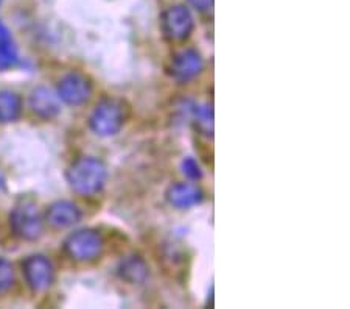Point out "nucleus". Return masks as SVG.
<instances>
[{"label":"nucleus","mask_w":350,"mask_h":309,"mask_svg":"<svg viewBox=\"0 0 350 309\" xmlns=\"http://www.w3.org/2000/svg\"><path fill=\"white\" fill-rule=\"evenodd\" d=\"M108 169L95 156H81L73 161L67 171V182L70 188L80 195H94L103 189Z\"/></svg>","instance_id":"f257e3e1"},{"label":"nucleus","mask_w":350,"mask_h":309,"mask_svg":"<svg viewBox=\"0 0 350 309\" xmlns=\"http://www.w3.org/2000/svg\"><path fill=\"white\" fill-rule=\"evenodd\" d=\"M126 111L128 108H125V103L122 100L105 99L94 108L89 125L98 136H114L122 130L123 123L126 121Z\"/></svg>","instance_id":"f03ea898"},{"label":"nucleus","mask_w":350,"mask_h":309,"mask_svg":"<svg viewBox=\"0 0 350 309\" xmlns=\"http://www.w3.org/2000/svg\"><path fill=\"white\" fill-rule=\"evenodd\" d=\"M10 225L13 233L24 240H36L44 230L41 212L30 201H24L14 208L10 216Z\"/></svg>","instance_id":"7ed1b4c3"},{"label":"nucleus","mask_w":350,"mask_h":309,"mask_svg":"<svg viewBox=\"0 0 350 309\" xmlns=\"http://www.w3.org/2000/svg\"><path fill=\"white\" fill-rule=\"evenodd\" d=\"M64 250L72 260L89 262L97 260L103 251V239L95 230H80L72 233L64 243Z\"/></svg>","instance_id":"20e7f679"},{"label":"nucleus","mask_w":350,"mask_h":309,"mask_svg":"<svg viewBox=\"0 0 350 309\" xmlns=\"http://www.w3.org/2000/svg\"><path fill=\"white\" fill-rule=\"evenodd\" d=\"M193 16L184 5H174V7L167 8L161 18L163 36L172 42L185 41L193 32Z\"/></svg>","instance_id":"39448f33"},{"label":"nucleus","mask_w":350,"mask_h":309,"mask_svg":"<svg viewBox=\"0 0 350 309\" xmlns=\"http://www.w3.org/2000/svg\"><path fill=\"white\" fill-rule=\"evenodd\" d=\"M92 95V83L80 72H69L58 83V97L70 106L84 105Z\"/></svg>","instance_id":"423d86ee"},{"label":"nucleus","mask_w":350,"mask_h":309,"mask_svg":"<svg viewBox=\"0 0 350 309\" xmlns=\"http://www.w3.org/2000/svg\"><path fill=\"white\" fill-rule=\"evenodd\" d=\"M22 269H24L27 284L35 292L47 291L53 284L55 269L49 258L42 255H33L27 258Z\"/></svg>","instance_id":"0eeeda50"},{"label":"nucleus","mask_w":350,"mask_h":309,"mask_svg":"<svg viewBox=\"0 0 350 309\" xmlns=\"http://www.w3.org/2000/svg\"><path fill=\"white\" fill-rule=\"evenodd\" d=\"M202 67H204V61H202L201 55L193 49H185L178 55H174L170 72L174 80L187 83L201 74Z\"/></svg>","instance_id":"6e6552de"},{"label":"nucleus","mask_w":350,"mask_h":309,"mask_svg":"<svg viewBox=\"0 0 350 309\" xmlns=\"http://www.w3.org/2000/svg\"><path fill=\"white\" fill-rule=\"evenodd\" d=\"M61 100L58 94L45 86H38L30 94V108L33 114L41 119H53L61 111Z\"/></svg>","instance_id":"1a4fd4ad"},{"label":"nucleus","mask_w":350,"mask_h":309,"mask_svg":"<svg viewBox=\"0 0 350 309\" xmlns=\"http://www.w3.org/2000/svg\"><path fill=\"white\" fill-rule=\"evenodd\" d=\"M81 211L75 203L67 200H59L50 205L45 211V221L53 228H67L80 222Z\"/></svg>","instance_id":"9d476101"},{"label":"nucleus","mask_w":350,"mask_h":309,"mask_svg":"<svg viewBox=\"0 0 350 309\" xmlns=\"http://www.w3.org/2000/svg\"><path fill=\"white\" fill-rule=\"evenodd\" d=\"M202 199H204V194L195 184L176 183L167 190L168 203L174 208H179V210H185V208L201 203Z\"/></svg>","instance_id":"9b49d317"},{"label":"nucleus","mask_w":350,"mask_h":309,"mask_svg":"<svg viewBox=\"0 0 350 309\" xmlns=\"http://www.w3.org/2000/svg\"><path fill=\"white\" fill-rule=\"evenodd\" d=\"M117 273L123 281L129 284H140L148 278V266L144 261V258L139 255H131L123 258L117 267Z\"/></svg>","instance_id":"f8f14e48"},{"label":"nucleus","mask_w":350,"mask_h":309,"mask_svg":"<svg viewBox=\"0 0 350 309\" xmlns=\"http://www.w3.org/2000/svg\"><path fill=\"white\" fill-rule=\"evenodd\" d=\"M19 55L8 27L0 22V71H7L18 64Z\"/></svg>","instance_id":"ddd939ff"},{"label":"nucleus","mask_w":350,"mask_h":309,"mask_svg":"<svg viewBox=\"0 0 350 309\" xmlns=\"http://www.w3.org/2000/svg\"><path fill=\"white\" fill-rule=\"evenodd\" d=\"M22 102L16 92L2 91L0 92V122H14L21 116Z\"/></svg>","instance_id":"4468645a"},{"label":"nucleus","mask_w":350,"mask_h":309,"mask_svg":"<svg viewBox=\"0 0 350 309\" xmlns=\"http://www.w3.org/2000/svg\"><path fill=\"white\" fill-rule=\"evenodd\" d=\"M195 114V119L198 123V128L206 134V136H212L213 133V111H212V106L204 105V106H200V108H195L193 111Z\"/></svg>","instance_id":"2eb2a0df"},{"label":"nucleus","mask_w":350,"mask_h":309,"mask_svg":"<svg viewBox=\"0 0 350 309\" xmlns=\"http://www.w3.org/2000/svg\"><path fill=\"white\" fill-rule=\"evenodd\" d=\"M14 283V271L11 262L0 258V294L7 292Z\"/></svg>","instance_id":"dca6fc26"},{"label":"nucleus","mask_w":350,"mask_h":309,"mask_svg":"<svg viewBox=\"0 0 350 309\" xmlns=\"http://www.w3.org/2000/svg\"><path fill=\"white\" fill-rule=\"evenodd\" d=\"M180 167H183V172L185 173V175L191 180H198L202 175L200 164H198L193 158H185L183 161V164H180Z\"/></svg>","instance_id":"f3484780"},{"label":"nucleus","mask_w":350,"mask_h":309,"mask_svg":"<svg viewBox=\"0 0 350 309\" xmlns=\"http://www.w3.org/2000/svg\"><path fill=\"white\" fill-rule=\"evenodd\" d=\"M189 3L198 11H208L213 7V0H189Z\"/></svg>","instance_id":"a211bd4d"},{"label":"nucleus","mask_w":350,"mask_h":309,"mask_svg":"<svg viewBox=\"0 0 350 309\" xmlns=\"http://www.w3.org/2000/svg\"><path fill=\"white\" fill-rule=\"evenodd\" d=\"M3 188H5V177H3V173L0 172V193H2Z\"/></svg>","instance_id":"6ab92c4d"},{"label":"nucleus","mask_w":350,"mask_h":309,"mask_svg":"<svg viewBox=\"0 0 350 309\" xmlns=\"http://www.w3.org/2000/svg\"><path fill=\"white\" fill-rule=\"evenodd\" d=\"M0 3H2V0H0Z\"/></svg>","instance_id":"aec40b11"}]
</instances>
